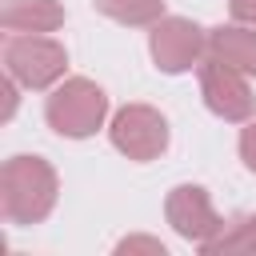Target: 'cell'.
Returning a JSON list of instances; mask_svg holds the SVG:
<instances>
[{"instance_id":"5bb4252c","label":"cell","mask_w":256,"mask_h":256,"mask_svg":"<svg viewBox=\"0 0 256 256\" xmlns=\"http://www.w3.org/2000/svg\"><path fill=\"white\" fill-rule=\"evenodd\" d=\"M228 8H232V16H236V20L256 24V0H228Z\"/></svg>"},{"instance_id":"7c38bea8","label":"cell","mask_w":256,"mask_h":256,"mask_svg":"<svg viewBox=\"0 0 256 256\" xmlns=\"http://www.w3.org/2000/svg\"><path fill=\"white\" fill-rule=\"evenodd\" d=\"M116 252H120V256H128V252H152V256H164L168 248H164L160 240H148V236H128V240L116 244Z\"/></svg>"},{"instance_id":"6da1fadb","label":"cell","mask_w":256,"mask_h":256,"mask_svg":"<svg viewBox=\"0 0 256 256\" xmlns=\"http://www.w3.org/2000/svg\"><path fill=\"white\" fill-rule=\"evenodd\" d=\"M0 192H4V216L12 224L44 220L56 204V172L40 156H12L0 172Z\"/></svg>"},{"instance_id":"7a4b0ae2","label":"cell","mask_w":256,"mask_h":256,"mask_svg":"<svg viewBox=\"0 0 256 256\" xmlns=\"http://www.w3.org/2000/svg\"><path fill=\"white\" fill-rule=\"evenodd\" d=\"M104 112H108L104 88H96V84L84 80V76L64 80V84L48 96V124H52L60 136H72V140L92 136V132L100 128Z\"/></svg>"},{"instance_id":"ba28073f","label":"cell","mask_w":256,"mask_h":256,"mask_svg":"<svg viewBox=\"0 0 256 256\" xmlns=\"http://www.w3.org/2000/svg\"><path fill=\"white\" fill-rule=\"evenodd\" d=\"M0 24L8 32H52L64 24V8L56 0H4Z\"/></svg>"},{"instance_id":"5b68a950","label":"cell","mask_w":256,"mask_h":256,"mask_svg":"<svg viewBox=\"0 0 256 256\" xmlns=\"http://www.w3.org/2000/svg\"><path fill=\"white\" fill-rule=\"evenodd\" d=\"M200 92H204V104L224 120H248L252 108H256L244 72L224 64V60H216V56H208L200 64Z\"/></svg>"},{"instance_id":"30bf717a","label":"cell","mask_w":256,"mask_h":256,"mask_svg":"<svg viewBox=\"0 0 256 256\" xmlns=\"http://www.w3.org/2000/svg\"><path fill=\"white\" fill-rule=\"evenodd\" d=\"M208 256H236V252H256V216H236L232 224H220L216 236L200 244Z\"/></svg>"},{"instance_id":"8992f818","label":"cell","mask_w":256,"mask_h":256,"mask_svg":"<svg viewBox=\"0 0 256 256\" xmlns=\"http://www.w3.org/2000/svg\"><path fill=\"white\" fill-rule=\"evenodd\" d=\"M204 52H208V36L192 20L164 16L152 24V60L160 72H188Z\"/></svg>"},{"instance_id":"52a82bcc","label":"cell","mask_w":256,"mask_h":256,"mask_svg":"<svg viewBox=\"0 0 256 256\" xmlns=\"http://www.w3.org/2000/svg\"><path fill=\"white\" fill-rule=\"evenodd\" d=\"M164 212H168V224H172L184 240H196V244H204L208 236H216L220 224H224L200 184H180V188H172Z\"/></svg>"},{"instance_id":"277c9868","label":"cell","mask_w":256,"mask_h":256,"mask_svg":"<svg viewBox=\"0 0 256 256\" xmlns=\"http://www.w3.org/2000/svg\"><path fill=\"white\" fill-rule=\"evenodd\" d=\"M112 144L128 160H156L168 148V120L148 104H128L112 116Z\"/></svg>"},{"instance_id":"9c48e42d","label":"cell","mask_w":256,"mask_h":256,"mask_svg":"<svg viewBox=\"0 0 256 256\" xmlns=\"http://www.w3.org/2000/svg\"><path fill=\"white\" fill-rule=\"evenodd\" d=\"M208 56L252 76L256 72V28H212L208 32Z\"/></svg>"},{"instance_id":"4fadbf2b","label":"cell","mask_w":256,"mask_h":256,"mask_svg":"<svg viewBox=\"0 0 256 256\" xmlns=\"http://www.w3.org/2000/svg\"><path fill=\"white\" fill-rule=\"evenodd\" d=\"M240 156H244V164L256 172V120L240 132Z\"/></svg>"},{"instance_id":"3957f363","label":"cell","mask_w":256,"mask_h":256,"mask_svg":"<svg viewBox=\"0 0 256 256\" xmlns=\"http://www.w3.org/2000/svg\"><path fill=\"white\" fill-rule=\"evenodd\" d=\"M4 68H8V76H16L28 88H48V84H56L64 76L68 52L56 40L40 36V32H24V36H8Z\"/></svg>"},{"instance_id":"8fae6325","label":"cell","mask_w":256,"mask_h":256,"mask_svg":"<svg viewBox=\"0 0 256 256\" xmlns=\"http://www.w3.org/2000/svg\"><path fill=\"white\" fill-rule=\"evenodd\" d=\"M92 4L120 24H156L164 12V0H92Z\"/></svg>"}]
</instances>
